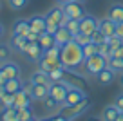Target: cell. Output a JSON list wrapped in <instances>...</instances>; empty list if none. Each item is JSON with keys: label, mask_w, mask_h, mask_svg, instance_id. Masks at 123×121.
<instances>
[{"label": "cell", "mask_w": 123, "mask_h": 121, "mask_svg": "<svg viewBox=\"0 0 123 121\" xmlns=\"http://www.w3.org/2000/svg\"><path fill=\"white\" fill-rule=\"evenodd\" d=\"M38 121H51L49 117H43V119H38Z\"/></svg>", "instance_id": "681fc988"}, {"label": "cell", "mask_w": 123, "mask_h": 121, "mask_svg": "<svg viewBox=\"0 0 123 121\" xmlns=\"http://www.w3.org/2000/svg\"><path fill=\"white\" fill-rule=\"evenodd\" d=\"M27 22H29V27L31 31H35V33H43V31H47V18L45 15H33L27 18Z\"/></svg>", "instance_id": "30bf717a"}, {"label": "cell", "mask_w": 123, "mask_h": 121, "mask_svg": "<svg viewBox=\"0 0 123 121\" xmlns=\"http://www.w3.org/2000/svg\"><path fill=\"white\" fill-rule=\"evenodd\" d=\"M98 53L101 54V56H105L109 60V58H112L114 56V51H112V47L109 45V42H103V43H100L98 45Z\"/></svg>", "instance_id": "83f0119b"}, {"label": "cell", "mask_w": 123, "mask_h": 121, "mask_svg": "<svg viewBox=\"0 0 123 121\" xmlns=\"http://www.w3.org/2000/svg\"><path fill=\"white\" fill-rule=\"evenodd\" d=\"M54 36H56V43H60V45H65V43H69L71 40H73V33H71L65 25L58 27V31H56Z\"/></svg>", "instance_id": "e0dca14e"}, {"label": "cell", "mask_w": 123, "mask_h": 121, "mask_svg": "<svg viewBox=\"0 0 123 121\" xmlns=\"http://www.w3.org/2000/svg\"><path fill=\"white\" fill-rule=\"evenodd\" d=\"M56 2H58L60 6H63V4H67V2H71V0H56Z\"/></svg>", "instance_id": "7dc6e473"}, {"label": "cell", "mask_w": 123, "mask_h": 121, "mask_svg": "<svg viewBox=\"0 0 123 121\" xmlns=\"http://www.w3.org/2000/svg\"><path fill=\"white\" fill-rule=\"evenodd\" d=\"M43 107H45V110H49V112H54V110L62 109V103L58 101V99H54L53 96H47L45 99H43Z\"/></svg>", "instance_id": "cb8c5ba5"}, {"label": "cell", "mask_w": 123, "mask_h": 121, "mask_svg": "<svg viewBox=\"0 0 123 121\" xmlns=\"http://www.w3.org/2000/svg\"><path fill=\"white\" fill-rule=\"evenodd\" d=\"M107 65L112 69V71H116V72H123V58L112 56V58H109Z\"/></svg>", "instance_id": "484cf974"}, {"label": "cell", "mask_w": 123, "mask_h": 121, "mask_svg": "<svg viewBox=\"0 0 123 121\" xmlns=\"http://www.w3.org/2000/svg\"><path fill=\"white\" fill-rule=\"evenodd\" d=\"M98 29H100L107 38H111V36L116 34V22L111 20L109 16H103V18L98 20Z\"/></svg>", "instance_id": "8fae6325"}, {"label": "cell", "mask_w": 123, "mask_h": 121, "mask_svg": "<svg viewBox=\"0 0 123 121\" xmlns=\"http://www.w3.org/2000/svg\"><path fill=\"white\" fill-rule=\"evenodd\" d=\"M73 40L83 47V45H87V43L91 42V34H85V33H81V31H78V33L73 36Z\"/></svg>", "instance_id": "f1b7e54d"}, {"label": "cell", "mask_w": 123, "mask_h": 121, "mask_svg": "<svg viewBox=\"0 0 123 121\" xmlns=\"http://www.w3.org/2000/svg\"><path fill=\"white\" fill-rule=\"evenodd\" d=\"M107 42H109V45L112 47V51H116L119 45L123 43V38H119L118 34H114V36H111V38H107Z\"/></svg>", "instance_id": "d590c367"}, {"label": "cell", "mask_w": 123, "mask_h": 121, "mask_svg": "<svg viewBox=\"0 0 123 121\" xmlns=\"http://www.w3.org/2000/svg\"><path fill=\"white\" fill-rule=\"evenodd\" d=\"M91 42H92V43H96V45H100V43L107 42V36H105V34L101 33L100 29H96V31H94V33L91 34Z\"/></svg>", "instance_id": "1f68e13d"}, {"label": "cell", "mask_w": 123, "mask_h": 121, "mask_svg": "<svg viewBox=\"0 0 123 121\" xmlns=\"http://www.w3.org/2000/svg\"><path fill=\"white\" fill-rule=\"evenodd\" d=\"M24 56H25L29 61H35V63H38L40 58L43 56V47L40 45L38 40H36V42H29V45H27V49H25V53H24Z\"/></svg>", "instance_id": "8992f818"}, {"label": "cell", "mask_w": 123, "mask_h": 121, "mask_svg": "<svg viewBox=\"0 0 123 121\" xmlns=\"http://www.w3.org/2000/svg\"><path fill=\"white\" fill-rule=\"evenodd\" d=\"M51 121H71V119H69L67 116H63V114H58V116H56V117H53Z\"/></svg>", "instance_id": "ab89813d"}, {"label": "cell", "mask_w": 123, "mask_h": 121, "mask_svg": "<svg viewBox=\"0 0 123 121\" xmlns=\"http://www.w3.org/2000/svg\"><path fill=\"white\" fill-rule=\"evenodd\" d=\"M107 61L109 60L105 56H101L100 53H96V54H92V56H89V58L83 60V69H85V72H87L89 76H96L98 72H101L107 67Z\"/></svg>", "instance_id": "7a4b0ae2"}, {"label": "cell", "mask_w": 123, "mask_h": 121, "mask_svg": "<svg viewBox=\"0 0 123 121\" xmlns=\"http://www.w3.org/2000/svg\"><path fill=\"white\" fill-rule=\"evenodd\" d=\"M6 92H11V94H16L18 91H22V87H24V81H22V78H11V79H7L6 81Z\"/></svg>", "instance_id": "603a6c76"}, {"label": "cell", "mask_w": 123, "mask_h": 121, "mask_svg": "<svg viewBox=\"0 0 123 121\" xmlns=\"http://www.w3.org/2000/svg\"><path fill=\"white\" fill-rule=\"evenodd\" d=\"M65 67H56L49 72V78L51 81H62V79H65Z\"/></svg>", "instance_id": "d4e9b609"}, {"label": "cell", "mask_w": 123, "mask_h": 121, "mask_svg": "<svg viewBox=\"0 0 123 121\" xmlns=\"http://www.w3.org/2000/svg\"><path fill=\"white\" fill-rule=\"evenodd\" d=\"M114 56H118V58H123V43L118 47V49L114 51Z\"/></svg>", "instance_id": "60d3db41"}, {"label": "cell", "mask_w": 123, "mask_h": 121, "mask_svg": "<svg viewBox=\"0 0 123 121\" xmlns=\"http://www.w3.org/2000/svg\"><path fill=\"white\" fill-rule=\"evenodd\" d=\"M119 112H121V110H119L114 103H111V105H105V107H103L100 117H101L103 121H116V117H118Z\"/></svg>", "instance_id": "2e32d148"}, {"label": "cell", "mask_w": 123, "mask_h": 121, "mask_svg": "<svg viewBox=\"0 0 123 121\" xmlns=\"http://www.w3.org/2000/svg\"><path fill=\"white\" fill-rule=\"evenodd\" d=\"M116 121H123V110L118 114V117H116Z\"/></svg>", "instance_id": "bcb514c9"}, {"label": "cell", "mask_w": 123, "mask_h": 121, "mask_svg": "<svg viewBox=\"0 0 123 121\" xmlns=\"http://www.w3.org/2000/svg\"><path fill=\"white\" fill-rule=\"evenodd\" d=\"M27 4H29V0H7V6L13 11H22Z\"/></svg>", "instance_id": "4dcf8cb0"}, {"label": "cell", "mask_w": 123, "mask_h": 121, "mask_svg": "<svg viewBox=\"0 0 123 121\" xmlns=\"http://www.w3.org/2000/svg\"><path fill=\"white\" fill-rule=\"evenodd\" d=\"M74 2H85V0H74Z\"/></svg>", "instance_id": "f907efd6"}, {"label": "cell", "mask_w": 123, "mask_h": 121, "mask_svg": "<svg viewBox=\"0 0 123 121\" xmlns=\"http://www.w3.org/2000/svg\"><path fill=\"white\" fill-rule=\"evenodd\" d=\"M63 11H65V15L69 16V18H83L87 13L83 11V7H81V2H74V0H71V2H67V4H63Z\"/></svg>", "instance_id": "ba28073f"}, {"label": "cell", "mask_w": 123, "mask_h": 121, "mask_svg": "<svg viewBox=\"0 0 123 121\" xmlns=\"http://www.w3.org/2000/svg\"><path fill=\"white\" fill-rule=\"evenodd\" d=\"M11 33H16V34H22V36H27V34L31 33V27H29L27 18H16L15 22H13Z\"/></svg>", "instance_id": "5bb4252c"}, {"label": "cell", "mask_w": 123, "mask_h": 121, "mask_svg": "<svg viewBox=\"0 0 123 121\" xmlns=\"http://www.w3.org/2000/svg\"><path fill=\"white\" fill-rule=\"evenodd\" d=\"M81 99H85V92L78 87H71L65 94V99L62 101V107H71V105H76L80 103Z\"/></svg>", "instance_id": "52a82bcc"}, {"label": "cell", "mask_w": 123, "mask_h": 121, "mask_svg": "<svg viewBox=\"0 0 123 121\" xmlns=\"http://www.w3.org/2000/svg\"><path fill=\"white\" fill-rule=\"evenodd\" d=\"M38 42H40V45L43 47V51H47L49 47L56 45V36H54L53 33H49V31H43V33H40Z\"/></svg>", "instance_id": "7402d4cb"}, {"label": "cell", "mask_w": 123, "mask_h": 121, "mask_svg": "<svg viewBox=\"0 0 123 121\" xmlns=\"http://www.w3.org/2000/svg\"><path fill=\"white\" fill-rule=\"evenodd\" d=\"M16 110H18V119L20 121H27V119L33 117V109H31V105L29 107H22V109H16Z\"/></svg>", "instance_id": "f546056e"}, {"label": "cell", "mask_w": 123, "mask_h": 121, "mask_svg": "<svg viewBox=\"0 0 123 121\" xmlns=\"http://www.w3.org/2000/svg\"><path fill=\"white\" fill-rule=\"evenodd\" d=\"M60 60L63 63L67 72H76L78 69L83 65V47L80 43H76L74 40H71L69 43L62 45V54H60Z\"/></svg>", "instance_id": "6da1fadb"}, {"label": "cell", "mask_w": 123, "mask_h": 121, "mask_svg": "<svg viewBox=\"0 0 123 121\" xmlns=\"http://www.w3.org/2000/svg\"><path fill=\"white\" fill-rule=\"evenodd\" d=\"M116 34H118L119 38H123V22L116 24Z\"/></svg>", "instance_id": "f35d334b"}, {"label": "cell", "mask_w": 123, "mask_h": 121, "mask_svg": "<svg viewBox=\"0 0 123 121\" xmlns=\"http://www.w3.org/2000/svg\"><path fill=\"white\" fill-rule=\"evenodd\" d=\"M31 101H33V96L29 94V92H25L22 89V91H18L15 94V109H22V107H29Z\"/></svg>", "instance_id": "9a60e30c"}, {"label": "cell", "mask_w": 123, "mask_h": 121, "mask_svg": "<svg viewBox=\"0 0 123 121\" xmlns=\"http://www.w3.org/2000/svg\"><path fill=\"white\" fill-rule=\"evenodd\" d=\"M96 53H98V45H96V43L89 42L87 45H83V56H85V58L92 56V54H96Z\"/></svg>", "instance_id": "e575fe53"}, {"label": "cell", "mask_w": 123, "mask_h": 121, "mask_svg": "<svg viewBox=\"0 0 123 121\" xmlns=\"http://www.w3.org/2000/svg\"><path fill=\"white\" fill-rule=\"evenodd\" d=\"M29 81H31L33 85H40V83H45V85H49V83H51V78H49V74H47L45 71L38 69V71H35L33 74H31Z\"/></svg>", "instance_id": "ac0fdd59"}, {"label": "cell", "mask_w": 123, "mask_h": 121, "mask_svg": "<svg viewBox=\"0 0 123 121\" xmlns=\"http://www.w3.org/2000/svg\"><path fill=\"white\" fill-rule=\"evenodd\" d=\"M11 45L9 43H0V63H4L11 58Z\"/></svg>", "instance_id": "4316f807"}, {"label": "cell", "mask_w": 123, "mask_h": 121, "mask_svg": "<svg viewBox=\"0 0 123 121\" xmlns=\"http://www.w3.org/2000/svg\"><path fill=\"white\" fill-rule=\"evenodd\" d=\"M9 45H11V49L15 51V53L18 54H24L27 49V45H29V40H27V36H22V34H16V33H11V36H9Z\"/></svg>", "instance_id": "5b68a950"}, {"label": "cell", "mask_w": 123, "mask_h": 121, "mask_svg": "<svg viewBox=\"0 0 123 121\" xmlns=\"http://www.w3.org/2000/svg\"><path fill=\"white\" fill-rule=\"evenodd\" d=\"M0 107H15V94L11 92H6L0 99Z\"/></svg>", "instance_id": "d6a6232c"}, {"label": "cell", "mask_w": 123, "mask_h": 121, "mask_svg": "<svg viewBox=\"0 0 123 121\" xmlns=\"http://www.w3.org/2000/svg\"><path fill=\"white\" fill-rule=\"evenodd\" d=\"M0 9H2V0H0Z\"/></svg>", "instance_id": "816d5d0a"}, {"label": "cell", "mask_w": 123, "mask_h": 121, "mask_svg": "<svg viewBox=\"0 0 123 121\" xmlns=\"http://www.w3.org/2000/svg\"><path fill=\"white\" fill-rule=\"evenodd\" d=\"M107 16L111 20H114L116 24L123 22V4H112L107 11Z\"/></svg>", "instance_id": "44dd1931"}, {"label": "cell", "mask_w": 123, "mask_h": 121, "mask_svg": "<svg viewBox=\"0 0 123 121\" xmlns=\"http://www.w3.org/2000/svg\"><path fill=\"white\" fill-rule=\"evenodd\" d=\"M6 81H7V78L4 76V72L0 71V85H6Z\"/></svg>", "instance_id": "b9f144b4"}, {"label": "cell", "mask_w": 123, "mask_h": 121, "mask_svg": "<svg viewBox=\"0 0 123 121\" xmlns=\"http://www.w3.org/2000/svg\"><path fill=\"white\" fill-rule=\"evenodd\" d=\"M0 121H20L18 110L15 107H2L0 109Z\"/></svg>", "instance_id": "d6986e66"}, {"label": "cell", "mask_w": 123, "mask_h": 121, "mask_svg": "<svg viewBox=\"0 0 123 121\" xmlns=\"http://www.w3.org/2000/svg\"><path fill=\"white\" fill-rule=\"evenodd\" d=\"M114 78H116V71H112L109 65L101 72H98V74H96V81L100 85H111L112 81H114Z\"/></svg>", "instance_id": "4fadbf2b"}, {"label": "cell", "mask_w": 123, "mask_h": 121, "mask_svg": "<svg viewBox=\"0 0 123 121\" xmlns=\"http://www.w3.org/2000/svg\"><path fill=\"white\" fill-rule=\"evenodd\" d=\"M38 38H40V34H38V33H35V31H31V33L27 34V40H29V42H36Z\"/></svg>", "instance_id": "74e56055"}, {"label": "cell", "mask_w": 123, "mask_h": 121, "mask_svg": "<svg viewBox=\"0 0 123 121\" xmlns=\"http://www.w3.org/2000/svg\"><path fill=\"white\" fill-rule=\"evenodd\" d=\"M65 27L71 31V33H73V36H74V34L80 31V20H76V18H69V20L65 22Z\"/></svg>", "instance_id": "836d02e7"}, {"label": "cell", "mask_w": 123, "mask_h": 121, "mask_svg": "<svg viewBox=\"0 0 123 121\" xmlns=\"http://www.w3.org/2000/svg\"><path fill=\"white\" fill-rule=\"evenodd\" d=\"M45 18L47 22L51 24H56V25H65V22L69 20V16L65 15V11H63V6H54V7H51L49 11L45 13Z\"/></svg>", "instance_id": "277c9868"}, {"label": "cell", "mask_w": 123, "mask_h": 121, "mask_svg": "<svg viewBox=\"0 0 123 121\" xmlns=\"http://www.w3.org/2000/svg\"><path fill=\"white\" fill-rule=\"evenodd\" d=\"M91 107V99L85 96V99H81L80 103H76V105H71V107H62V114L63 116H67L71 121L76 119L78 116H81V114H85V110Z\"/></svg>", "instance_id": "3957f363"}, {"label": "cell", "mask_w": 123, "mask_h": 121, "mask_svg": "<svg viewBox=\"0 0 123 121\" xmlns=\"http://www.w3.org/2000/svg\"><path fill=\"white\" fill-rule=\"evenodd\" d=\"M49 96V85L40 83V85H33V99L35 101H43Z\"/></svg>", "instance_id": "ffe728a7"}, {"label": "cell", "mask_w": 123, "mask_h": 121, "mask_svg": "<svg viewBox=\"0 0 123 121\" xmlns=\"http://www.w3.org/2000/svg\"><path fill=\"white\" fill-rule=\"evenodd\" d=\"M4 34H6V29H4V25H2V24H0V38L4 36Z\"/></svg>", "instance_id": "f6af8a7d"}, {"label": "cell", "mask_w": 123, "mask_h": 121, "mask_svg": "<svg viewBox=\"0 0 123 121\" xmlns=\"http://www.w3.org/2000/svg\"><path fill=\"white\" fill-rule=\"evenodd\" d=\"M114 105L118 107L119 110H123V92H119V94L114 98Z\"/></svg>", "instance_id": "8d00e7d4"}, {"label": "cell", "mask_w": 123, "mask_h": 121, "mask_svg": "<svg viewBox=\"0 0 123 121\" xmlns=\"http://www.w3.org/2000/svg\"><path fill=\"white\" fill-rule=\"evenodd\" d=\"M118 81H119V85L123 87V72H119V74H118Z\"/></svg>", "instance_id": "ee69618b"}, {"label": "cell", "mask_w": 123, "mask_h": 121, "mask_svg": "<svg viewBox=\"0 0 123 121\" xmlns=\"http://www.w3.org/2000/svg\"><path fill=\"white\" fill-rule=\"evenodd\" d=\"M87 121H103V119H101V117H96V116H91Z\"/></svg>", "instance_id": "7bdbcfd3"}, {"label": "cell", "mask_w": 123, "mask_h": 121, "mask_svg": "<svg viewBox=\"0 0 123 121\" xmlns=\"http://www.w3.org/2000/svg\"><path fill=\"white\" fill-rule=\"evenodd\" d=\"M0 71L4 72V76H6L7 79H11V78H20V74H22L20 65L16 63V61H13V60H7V61H4V63H0Z\"/></svg>", "instance_id": "9c48e42d"}, {"label": "cell", "mask_w": 123, "mask_h": 121, "mask_svg": "<svg viewBox=\"0 0 123 121\" xmlns=\"http://www.w3.org/2000/svg\"><path fill=\"white\" fill-rule=\"evenodd\" d=\"M27 121H38V119H36V117L33 116V117H31V119H27Z\"/></svg>", "instance_id": "c3c4849f"}, {"label": "cell", "mask_w": 123, "mask_h": 121, "mask_svg": "<svg viewBox=\"0 0 123 121\" xmlns=\"http://www.w3.org/2000/svg\"><path fill=\"white\" fill-rule=\"evenodd\" d=\"M98 29V18L91 15H85L83 18H80V31L85 34H92L94 31Z\"/></svg>", "instance_id": "7c38bea8"}]
</instances>
